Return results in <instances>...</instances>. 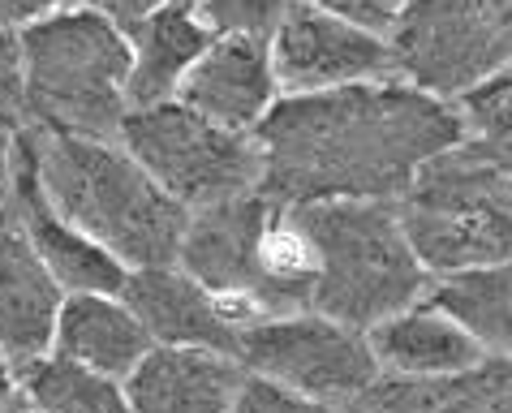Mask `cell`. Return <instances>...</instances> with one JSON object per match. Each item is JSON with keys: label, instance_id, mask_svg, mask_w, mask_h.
I'll use <instances>...</instances> for the list:
<instances>
[{"label": "cell", "instance_id": "d6986e66", "mask_svg": "<svg viewBox=\"0 0 512 413\" xmlns=\"http://www.w3.org/2000/svg\"><path fill=\"white\" fill-rule=\"evenodd\" d=\"M422 297L457 319L487 353H512V259L431 276Z\"/></svg>", "mask_w": 512, "mask_h": 413}, {"label": "cell", "instance_id": "cb8c5ba5", "mask_svg": "<svg viewBox=\"0 0 512 413\" xmlns=\"http://www.w3.org/2000/svg\"><path fill=\"white\" fill-rule=\"evenodd\" d=\"M306 5L327 9L353 26H366V31H375V35H388L396 18H401L405 0H306Z\"/></svg>", "mask_w": 512, "mask_h": 413}, {"label": "cell", "instance_id": "83f0119b", "mask_svg": "<svg viewBox=\"0 0 512 413\" xmlns=\"http://www.w3.org/2000/svg\"><path fill=\"white\" fill-rule=\"evenodd\" d=\"M9 130H0V194H5V181H9Z\"/></svg>", "mask_w": 512, "mask_h": 413}, {"label": "cell", "instance_id": "5bb4252c", "mask_svg": "<svg viewBox=\"0 0 512 413\" xmlns=\"http://www.w3.org/2000/svg\"><path fill=\"white\" fill-rule=\"evenodd\" d=\"M121 302L138 315V323L147 327L155 345H198V349H220V353H233L237 345L241 327L177 263L134 267L125 276Z\"/></svg>", "mask_w": 512, "mask_h": 413}, {"label": "cell", "instance_id": "7402d4cb", "mask_svg": "<svg viewBox=\"0 0 512 413\" xmlns=\"http://www.w3.org/2000/svg\"><path fill=\"white\" fill-rule=\"evenodd\" d=\"M237 413H336L332 405H319L302 392H289L280 383L263 379V375H250L241 379V392H237Z\"/></svg>", "mask_w": 512, "mask_h": 413}, {"label": "cell", "instance_id": "6da1fadb", "mask_svg": "<svg viewBox=\"0 0 512 413\" xmlns=\"http://www.w3.org/2000/svg\"><path fill=\"white\" fill-rule=\"evenodd\" d=\"M469 138L457 104L401 78L280 95L254 125L259 194L280 207L323 198L396 203L431 160Z\"/></svg>", "mask_w": 512, "mask_h": 413}, {"label": "cell", "instance_id": "7a4b0ae2", "mask_svg": "<svg viewBox=\"0 0 512 413\" xmlns=\"http://www.w3.org/2000/svg\"><path fill=\"white\" fill-rule=\"evenodd\" d=\"M35 168L56 216L125 267L177 263L190 211L168 198L121 142L31 125Z\"/></svg>", "mask_w": 512, "mask_h": 413}, {"label": "cell", "instance_id": "8992f818", "mask_svg": "<svg viewBox=\"0 0 512 413\" xmlns=\"http://www.w3.org/2000/svg\"><path fill=\"white\" fill-rule=\"evenodd\" d=\"M388 48L396 78L457 104L512 65V0H405Z\"/></svg>", "mask_w": 512, "mask_h": 413}, {"label": "cell", "instance_id": "3957f363", "mask_svg": "<svg viewBox=\"0 0 512 413\" xmlns=\"http://www.w3.org/2000/svg\"><path fill=\"white\" fill-rule=\"evenodd\" d=\"M297 224L315 250L310 310L366 332L379 319L414 306L431 272L409 246L396 203L379 198H323L297 203Z\"/></svg>", "mask_w": 512, "mask_h": 413}, {"label": "cell", "instance_id": "9a60e30c", "mask_svg": "<svg viewBox=\"0 0 512 413\" xmlns=\"http://www.w3.org/2000/svg\"><path fill=\"white\" fill-rule=\"evenodd\" d=\"M366 345L375 353L379 375L388 379H448L491 358L457 319L426 297L366 327Z\"/></svg>", "mask_w": 512, "mask_h": 413}, {"label": "cell", "instance_id": "ffe728a7", "mask_svg": "<svg viewBox=\"0 0 512 413\" xmlns=\"http://www.w3.org/2000/svg\"><path fill=\"white\" fill-rule=\"evenodd\" d=\"M18 375L26 401L39 413H134L121 379H108L99 370L56 358V353H39V358L22 362Z\"/></svg>", "mask_w": 512, "mask_h": 413}, {"label": "cell", "instance_id": "ba28073f", "mask_svg": "<svg viewBox=\"0 0 512 413\" xmlns=\"http://www.w3.org/2000/svg\"><path fill=\"white\" fill-rule=\"evenodd\" d=\"M233 358L250 375H263L280 383V388L302 392L310 401L332 409L349 405L353 396H362L379 379L366 332L315 315V310L246 323L237 332Z\"/></svg>", "mask_w": 512, "mask_h": 413}, {"label": "cell", "instance_id": "277c9868", "mask_svg": "<svg viewBox=\"0 0 512 413\" xmlns=\"http://www.w3.org/2000/svg\"><path fill=\"white\" fill-rule=\"evenodd\" d=\"M22 104L39 130L117 138L130 82V39L104 9L74 5L18 26Z\"/></svg>", "mask_w": 512, "mask_h": 413}, {"label": "cell", "instance_id": "4fadbf2b", "mask_svg": "<svg viewBox=\"0 0 512 413\" xmlns=\"http://www.w3.org/2000/svg\"><path fill=\"white\" fill-rule=\"evenodd\" d=\"M61 297V284L39 263L18 211L0 194V349L18 366L52 349Z\"/></svg>", "mask_w": 512, "mask_h": 413}, {"label": "cell", "instance_id": "484cf974", "mask_svg": "<svg viewBox=\"0 0 512 413\" xmlns=\"http://www.w3.org/2000/svg\"><path fill=\"white\" fill-rule=\"evenodd\" d=\"M155 5H164V0H95V9H104L117 26H130L138 22L142 13H151Z\"/></svg>", "mask_w": 512, "mask_h": 413}, {"label": "cell", "instance_id": "4316f807", "mask_svg": "<svg viewBox=\"0 0 512 413\" xmlns=\"http://www.w3.org/2000/svg\"><path fill=\"white\" fill-rule=\"evenodd\" d=\"M9 396H18V362L0 349V405H5Z\"/></svg>", "mask_w": 512, "mask_h": 413}, {"label": "cell", "instance_id": "8fae6325", "mask_svg": "<svg viewBox=\"0 0 512 413\" xmlns=\"http://www.w3.org/2000/svg\"><path fill=\"white\" fill-rule=\"evenodd\" d=\"M177 104L198 117L237 134H254L267 108L280 99V82L272 69V48L259 35H216L203 56L186 69L177 87Z\"/></svg>", "mask_w": 512, "mask_h": 413}, {"label": "cell", "instance_id": "e0dca14e", "mask_svg": "<svg viewBox=\"0 0 512 413\" xmlns=\"http://www.w3.org/2000/svg\"><path fill=\"white\" fill-rule=\"evenodd\" d=\"M155 349L147 327L121 302V293H65L52 323L56 358H69L108 379H125Z\"/></svg>", "mask_w": 512, "mask_h": 413}, {"label": "cell", "instance_id": "2e32d148", "mask_svg": "<svg viewBox=\"0 0 512 413\" xmlns=\"http://www.w3.org/2000/svg\"><path fill=\"white\" fill-rule=\"evenodd\" d=\"M121 31L130 39V82H125V104L130 108L173 99L186 69L216 39L194 0H164Z\"/></svg>", "mask_w": 512, "mask_h": 413}, {"label": "cell", "instance_id": "ac0fdd59", "mask_svg": "<svg viewBox=\"0 0 512 413\" xmlns=\"http://www.w3.org/2000/svg\"><path fill=\"white\" fill-rule=\"evenodd\" d=\"M349 413H512V353L448 379H375Z\"/></svg>", "mask_w": 512, "mask_h": 413}, {"label": "cell", "instance_id": "44dd1931", "mask_svg": "<svg viewBox=\"0 0 512 413\" xmlns=\"http://www.w3.org/2000/svg\"><path fill=\"white\" fill-rule=\"evenodd\" d=\"M216 35H259L272 39L293 0H194Z\"/></svg>", "mask_w": 512, "mask_h": 413}, {"label": "cell", "instance_id": "9c48e42d", "mask_svg": "<svg viewBox=\"0 0 512 413\" xmlns=\"http://www.w3.org/2000/svg\"><path fill=\"white\" fill-rule=\"evenodd\" d=\"M272 216V198L250 190L211 207H194L181 229L177 267L216 297L237 327L267 319L259 306V233Z\"/></svg>", "mask_w": 512, "mask_h": 413}, {"label": "cell", "instance_id": "f1b7e54d", "mask_svg": "<svg viewBox=\"0 0 512 413\" xmlns=\"http://www.w3.org/2000/svg\"><path fill=\"white\" fill-rule=\"evenodd\" d=\"M0 413H31V401H26V392H22V396H9V401L0 405Z\"/></svg>", "mask_w": 512, "mask_h": 413}, {"label": "cell", "instance_id": "d4e9b609", "mask_svg": "<svg viewBox=\"0 0 512 413\" xmlns=\"http://www.w3.org/2000/svg\"><path fill=\"white\" fill-rule=\"evenodd\" d=\"M74 5H95V0H0V18L9 26H31L39 18H48V13H61Z\"/></svg>", "mask_w": 512, "mask_h": 413}, {"label": "cell", "instance_id": "7c38bea8", "mask_svg": "<svg viewBox=\"0 0 512 413\" xmlns=\"http://www.w3.org/2000/svg\"><path fill=\"white\" fill-rule=\"evenodd\" d=\"M241 379L246 366L233 353L155 345L125 375V401L134 413H237Z\"/></svg>", "mask_w": 512, "mask_h": 413}, {"label": "cell", "instance_id": "30bf717a", "mask_svg": "<svg viewBox=\"0 0 512 413\" xmlns=\"http://www.w3.org/2000/svg\"><path fill=\"white\" fill-rule=\"evenodd\" d=\"M267 48H272L280 95H310L353 87V82L396 78L388 35L353 26L336 13L306 5V0H293L267 39Z\"/></svg>", "mask_w": 512, "mask_h": 413}, {"label": "cell", "instance_id": "603a6c76", "mask_svg": "<svg viewBox=\"0 0 512 413\" xmlns=\"http://www.w3.org/2000/svg\"><path fill=\"white\" fill-rule=\"evenodd\" d=\"M26 121L22 104V48H18V26L0 18V130H18Z\"/></svg>", "mask_w": 512, "mask_h": 413}, {"label": "cell", "instance_id": "52a82bcc", "mask_svg": "<svg viewBox=\"0 0 512 413\" xmlns=\"http://www.w3.org/2000/svg\"><path fill=\"white\" fill-rule=\"evenodd\" d=\"M117 142L186 211L259 190L254 134L224 130L177 99L130 108L117 125Z\"/></svg>", "mask_w": 512, "mask_h": 413}, {"label": "cell", "instance_id": "5b68a950", "mask_svg": "<svg viewBox=\"0 0 512 413\" xmlns=\"http://www.w3.org/2000/svg\"><path fill=\"white\" fill-rule=\"evenodd\" d=\"M409 246L431 276L512 259V173L469 147H452L396 198Z\"/></svg>", "mask_w": 512, "mask_h": 413}]
</instances>
